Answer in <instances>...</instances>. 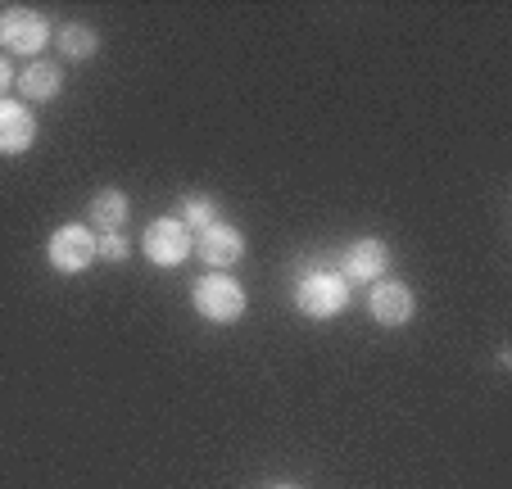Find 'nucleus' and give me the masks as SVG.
Here are the masks:
<instances>
[{"instance_id": "1", "label": "nucleus", "mask_w": 512, "mask_h": 489, "mask_svg": "<svg viewBox=\"0 0 512 489\" xmlns=\"http://www.w3.org/2000/svg\"><path fill=\"white\" fill-rule=\"evenodd\" d=\"M195 308H200L204 322H218V326H232L245 317V286L227 272H209V277L195 281Z\"/></svg>"}, {"instance_id": "2", "label": "nucleus", "mask_w": 512, "mask_h": 489, "mask_svg": "<svg viewBox=\"0 0 512 489\" xmlns=\"http://www.w3.org/2000/svg\"><path fill=\"white\" fill-rule=\"evenodd\" d=\"M349 304V281L340 272H309V277L295 286V308L313 322H327V317H340Z\"/></svg>"}, {"instance_id": "3", "label": "nucleus", "mask_w": 512, "mask_h": 489, "mask_svg": "<svg viewBox=\"0 0 512 489\" xmlns=\"http://www.w3.org/2000/svg\"><path fill=\"white\" fill-rule=\"evenodd\" d=\"M46 254H50V263H55V272H87L91 263H96V231L78 227V222H64V227L50 236Z\"/></svg>"}, {"instance_id": "4", "label": "nucleus", "mask_w": 512, "mask_h": 489, "mask_svg": "<svg viewBox=\"0 0 512 489\" xmlns=\"http://www.w3.org/2000/svg\"><path fill=\"white\" fill-rule=\"evenodd\" d=\"M186 254H191V231L177 218H155L145 227V259L159 263V268H182Z\"/></svg>"}, {"instance_id": "5", "label": "nucleus", "mask_w": 512, "mask_h": 489, "mask_svg": "<svg viewBox=\"0 0 512 489\" xmlns=\"http://www.w3.org/2000/svg\"><path fill=\"white\" fill-rule=\"evenodd\" d=\"M50 41V23L37 10H5L0 14V46L14 55H41Z\"/></svg>"}, {"instance_id": "6", "label": "nucleus", "mask_w": 512, "mask_h": 489, "mask_svg": "<svg viewBox=\"0 0 512 489\" xmlns=\"http://www.w3.org/2000/svg\"><path fill=\"white\" fill-rule=\"evenodd\" d=\"M191 250L200 254L209 268H232V263L245 259V236L232 227V222H213V227H204L200 236H195Z\"/></svg>"}, {"instance_id": "7", "label": "nucleus", "mask_w": 512, "mask_h": 489, "mask_svg": "<svg viewBox=\"0 0 512 489\" xmlns=\"http://www.w3.org/2000/svg\"><path fill=\"white\" fill-rule=\"evenodd\" d=\"M390 272V245L377 236H363L354 240L340 259V277H354V281H386Z\"/></svg>"}, {"instance_id": "8", "label": "nucleus", "mask_w": 512, "mask_h": 489, "mask_svg": "<svg viewBox=\"0 0 512 489\" xmlns=\"http://www.w3.org/2000/svg\"><path fill=\"white\" fill-rule=\"evenodd\" d=\"M37 141V118L23 100H0V154H23Z\"/></svg>"}, {"instance_id": "9", "label": "nucleus", "mask_w": 512, "mask_h": 489, "mask_svg": "<svg viewBox=\"0 0 512 489\" xmlns=\"http://www.w3.org/2000/svg\"><path fill=\"white\" fill-rule=\"evenodd\" d=\"M368 308L381 326H404L413 317V290L404 281H377L368 295Z\"/></svg>"}, {"instance_id": "10", "label": "nucleus", "mask_w": 512, "mask_h": 489, "mask_svg": "<svg viewBox=\"0 0 512 489\" xmlns=\"http://www.w3.org/2000/svg\"><path fill=\"white\" fill-rule=\"evenodd\" d=\"M19 91L28 100H55L59 91H64V73H59V64H50V59H37V64H28L19 73Z\"/></svg>"}, {"instance_id": "11", "label": "nucleus", "mask_w": 512, "mask_h": 489, "mask_svg": "<svg viewBox=\"0 0 512 489\" xmlns=\"http://www.w3.org/2000/svg\"><path fill=\"white\" fill-rule=\"evenodd\" d=\"M87 218H91V227L96 231H123V222H127V195L123 191H96L91 195V209H87Z\"/></svg>"}, {"instance_id": "12", "label": "nucleus", "mask_w": 512, "mask_h": 489, "mask_svg": "<svg viewBox=\"0 0 512 489\" xmlns=\"http://www.w3.org/2000/svg\"><path fill=\"white\" fill-rule=\"evenodd\" d=\"M55 41H59V50H64L68 59H91L100 50V37L87 28V23H68V28H59Z\"/></svg>"}, {"instance_id": "13", "label": "nucleus", "mask_w": 512, "mask_h": 489, "mask_svg": "<svg viewBox=\"0 0 512 489\" xmlns=\"http://www.w3.org/2000/svg\"><path fill=\"white\" fill-rule=\"evenodd\" d=\"M177 222H182L186 231H195V236H200L204 227H213V222H218L213 200H209V195H182V200H177Z\"/></svg>"}, {"instance_id": "14", "label": "nucleus", "mask_w": 512, "mask_h": 489, "mask_svg": "<svg viewBox=\"0 0 512 489\" xmlns=\"http://www.w3.org/2000/svg\"><path fill=\"white\" fill-rule=\"evenodd\" d=\"M127 254H132V245H127V236H123V231H100V236H96V259L123 263Z\"/></svg>"}, {"instance_id": "15", "label": "nucleus", "mask_w": 512, "mask_h": 489, "mask_svg": "<svg viewBox=\"0 0 512 489\" xmlns=\"http://www.w3.org/2000/svg\"><path fill=\"white\" fill-rule=\"evenodd\" d=\"M10 82H14V68H10V59H5V55H0V91H5V87H10Z\"/></svg>"}, {"instance_id": "16", "label": "nucleus", "mask_w": 512, "mask_h": 489, "mask_svg": "<svg viewBox=\"0 0 512 489\" xmlns=\"http://www.w3.org/2000/svg\"><path fill=\"white\" fill-rule=\"evenodd\" d=\"M277 489H290V485H277Z\"/></svg>"}]
</instances>
